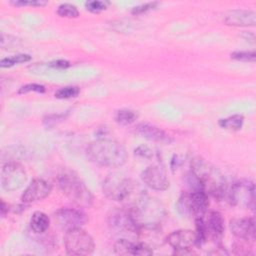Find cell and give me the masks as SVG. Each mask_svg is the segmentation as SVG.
I'll return each instance as SVG.
<instances>
[{
  "mask_svg": "<svg viewBox=\"0 0 256 256\" xmlns=\"http://www.w3.org/2000/svg\"><path fill=\"white\" fill-rule=\"evenodd\" d=\"M88 158L103 167L116 168L127 160V152L122 144L111 139H98L91 142L86 149Z\"/></svg>",
  "mask_w": 256,
  "mask_h": 256,
  "instance_id": "6da1fadb",
  "label": "cell"
},
{
  "mask_svg": "<svg viewBox=\"0 0 256 256\" xmlns=\"http://www.w3.org/2000/svg\"><path fill=\"white\" fill-rule=\"evenodd\" d=\"M191 172L200 183L203 191L220 200L225 196L227 183L222 173L210 163L201 158L193 159Z\"/></svg>",
  "mask_w": 256,
  "mask_h": 256,
  "instance_id": "7a4b0ae2",
  "label": "cell"
},
{
  "mask_svg": "<svg viewBox=\"0 0 256 256\" xmlns=\"http://www.w3.org/2000/svg\"><path fill=\"white\" fill-rule=\"evenodd\" d=\"M131 212L139 228H158L164 210L155 199L143 195L135 202Z\"/></svg>",
  "mask_w": 256,
  "mask_h": 256,
  "instance_id": "3957f363",
  "label": "cell"
},
{
  "mask_svg": "<svg viewBox=\"0 0 256 256\" xmlns=\"http://www.w3.org/2000/svg\"><path fill=\"white\" fill-rule=\"evenodd\" d=\"M62 192L79 207H90L93 203V196L84 182L72 172H64L58 179Z\"/></svg>",
  "mask_w": 256,
  "mask_h": 256,
  "instance_id": "277c9868",
  "label": "cell"
},
{
  "mask_svg": "<svg viewBox=\"0 0 256 256\" xmlns=\"http://www.w3.org/2000/svg\"><path fill=\"white\" fill-rule=\"evenodd\" d=\"M134 182L120 172L109 174L103 182V193L114 201H124L134 192Z\"/></svg>",
  "mask_w": 256,
  "mask_h": 256,
  "instance_id": "5b68a950",
  "label": "cell"
},
{
  "mask_svg": "<svg viewBox=\"0 0 256 256\" xmlns=\"http://www.w3.org/2000/svg\"><path fill=\"white\" fill-rule=\"evenodd\" d=\"M208 206V195L199 189L183 193L177 202V208L182 215L195 218L203 217Z\"/></svg>",
  "mask_w": 256,
  "mask_h": 256,
  "instance_id": "8992f818",
  "label": "cell"
},
{
  "mask_svg": "<svg viewBox=\"0 0 256 256\" xmlns=\"http://www.w3.org/2000/svg\"><path fill=\"white\" fill-rule=\"evenodd\" d=\"M64 244L66 253L69 255H89L95 248L93 238L82 228L66 231Z\"/></svg>",
  "mask_w": 256,
  "mask_h": 256,
  "instance_id": "52a82bcc",
  "label": "cell"
},
{
  "mask_svg": "<svg viewBox=\"0 0 256 256\" xmlns=\"http://www.w3.org/2000/svg\"><path fill=\"white\" fill-rule=\"evenodd\" d=\"M228 197L233 206L253 209L255 206V186L248 180L237 181L231 186Z\"/></svg>",
  "mask_w": 256,
  "mask_h": 256,
  "instance_id": "ba28073f",
  "label": "cell"
},
{
  "mask_svg": "<svg viewBox=\"0 0 256 256\" xmlns=\"http://www.w3.org/2000/svg\"><path fill=\"white\" fill-rule=\"evenodd\" d=\"M108 226L115 234H137L139 227L131 210L116 208L108 215Z\"/></svg>",
  "mask_w": 256,
  "mask_h": 256,
  "instance_id": "9c48e42d",
  "label": "cell"
},
{
  "mask_svg": "<svg viewBox=\"0 0 256 256\" xmlns=\"http://www.w3.org/2000/svg\"><path fill=\"white\" fill-rule=\"evenodd\" d=\"M27 180L24 167L18 162H8L1 170V185L4 190L12 192L20 189Z\"/></svg>",
  "mask_w": 256,
  "mask_h": 256,
  "instance_id": "30bf717a",
  "label": "cell"
},
{
  "mask_svg": "<svg viewBox=\"0 0 256 256\" xmlns=\"http://www.w3.org/2000/svg\"><path fill=\"white\" fill-rule=\"evenodd\" d=\"M167 242L176 250V253H187L194 246H198L196 232L188 229H181L172 232L168 235Z\"/></svg>",
  "mask_w": 256,
  "mask_h": 256,
  "instance_id": "8fae6325",
  "label": "cell"
},
{
  "mask_svg": "<svg viewBox=\"0 0 256 256\" xmlns=\"http://www.w3.org/2000/svg\"><path fill=\"white\" fill-rule=\"evenodd\" d=\"M57 224L65 231L82 228L87 219L83 212L72 208H61L54 214Z\"/></svg>",
  "mask_w": 256,
  "mask_h": 256,
  "instance_id": "7c38bea8",
  "label": "cell"
},
{
  "mask_svg": "<svg viewBox=\"0 0 256 256\" xmlns=\"http://www.w3.org/2000/svg\"><path fill=\"white\" fill-rule=\"evenodd\" d=\"M142 181L151 189L164 191L169 187V180L162 166L151 165L141 173Z\"/></svg>",
  "mask_w": 256,
  "mask_h": 256,
  "instance_id": "4fadbf2b",
  "label": "cell"
},
{
  "mask_svg": "<svg viewBox=\"0 0 256 256\" xmlns=\"http://www.w3.org/2000/svg\"><path fill=\"white\" fill-rule=\"evenodd\" d=\"M52 190V186L49 182L44 179H34L24 190L21 200L25 204H30L33 202L40 201L46 198Z\"/></svg>",
  "mask_w": 256,
  "mask_h": 256,
  "instance_id": "5bb4252c",
  "label": "cell"
},
{
  "mask_svg": "<svg viewBox=\"0 0 256 256\" xmlns=\"http://www.w3.org/2000/svg\"><path fill=\"white\" fill-rule=\"evenodd\" d=\"M114 252L118 255H140L146 256L153 254V251L149 245L144 242H133L125 238L117 240L114 244Z\"/></svg>",
  "mask_w": 256,
  "mask_h": 256,
  "instance_id": "9a60e30c",
  "label": "cell"
},
{
  "mask_svg": "<svg viewBox=\"0 0 256 256\" xmlns=\"http://www.w3.org/2000/svg\"><path fill=\"white\" fill-rule=\"evenodd\" d=\"M223 21L230 26H254L256 23V13L255 11L248 9H233L225 13Z\"/></svg>",
  "mask_w": 256,
  "mask_h": 256,
  "instance_id": "2e32d148",
  "label": "cell"
},
{
  "mask_svg": "<svg viewBox=\"0 0 256 256\" xmlns=\"http://www.w3.org/2000/svg\"><path fill=\"white\" fill-rule=\"evenodd\" d=\"M231 232L239 239L253 241L255 239V221L253 218H237L230 221Z\"/></svg>",
  "mask_w": 256,
  "mask_h": 256,
  "instance_id": "e0dca14e",
  "label": "cell"
},
{
  "mask_svg": "<svg viewBox=\"0 0 256 256\" xmlns=\"http://www.w3.org/2000/svg\"><path fill=\"white\" fill-rule=\"evenodd\" d=\"M135 133L155 142L161 143H170L171 138L160 128L149 124V123H140L135 127Z\"/></svg>",
  "mask_w": 256,
  "mask_h": 256,
  "instance_id": "ac0fdd59",
  "label": "cell"
},
{
  "mask_svg": "<svg viewBox=\"0 0 256 256\" xmlns=\"http://www.w3.org/2000/svg\"><path fill=\"white\" fill-rule=\"evenodd\" d=\"M205 228H206V233L216 240H219L225 230V226H224V219L222 217V215L217 212V211H211L208 214L207 217V221L205 222Z\"/></svg>",
  "mask_w": 256,
  "mask_h": 256,
  "instance_id": "d6986e66",
  "label": "cell"
},
{
  "mask_svg": "<svg viewBox=\"0 0 256 256\" xmlns=\"http://www.w3.org/2000/svg\"><path fill=\"white\" fill-rule=\"evenodd\" d=\"M50 225V219L49 217L41 212L36 211L32 214L30 219V227L35 233H43L45 232Z\"/></svg>",
  "mask_w": 256,
  "mask_h": 256,
  "instance_id": "ffe728a7",
  "label": "cell"
},
{
  "mask_svg": "<svg viewBox=\"0 0 256 256\" xmlns=\"http://www.w3.org/2000/svg\"><path fill=\"white\" fill-rule=\"evenodd\" d=\"M244 122V117L239 114H235L232 116H229L227 118H223L219 120V125L230 131H238L242 128Z\"/></svg>",
  "mask_w": 256,
  "mask_h": 256,
  "instance_id": "44dd1931",
  "label": "cell"
},
{
  "mask_svg": "<svg viewBox=\"0 0 256 256\" xmlns=\"http://www.w3.org/2000/svg\"><path fill=\"white\" fill-rule=\"evenodd\" d=\"M138 118V113L131 109H121L117 111L115 115V120L118 124L129 125L133 123Z\"/></svg>",
  "mask_w": 256,
  "mask_h": 256,
  "instance_id": "7402d4cb",
  "label": "cell"
},
{
  "mask_svg": "<svg viewBox=\"0 0 256 256\" xmlns=\"http://www.w3.org/2000/svg\"><path fill=\"white\" fill-rule=\"evenodd\" d=\"M29 60H31V56L30 55H28V54H17V55H13V56H10V57L3 58L0 61V66L2 68L11 67V66H13L15 64L28 62Z\"/></svg>",
  "mask_w": 256,
  "mask_h": 256,
  "instance_id": "603a6c76",
  "label": "cell"
},
{
  "mask_svg": "<svg viewBox=\"0 0 256 256\" xmlns=\"http://www.w3.org/2000/svg\"><path fill=\"white\" fill-rule=\"evenodd\" d=\"M57 14L61 17L66 18H76L79 16V12L76 6L70 3H63L59 5L57 8Z\"/></svg>",
  "mask_w": 256,
  "mask_h": 256,
  "instance_id": "cb8c5ba5",
  "label": "cell"
},
{
  "mask_svg": "<svg viewBox=\"0 0 256 256\" xmlns=\"http://www.w3.org/2000/svg\"><path fill=\"white\" fill-rule=\"evenodd\" d=\"M79 93L80 89L77 86H65L55 92V97L58 99H69L77 97Z\"/></svg>",
  "mask_w": 256,
  "mask_h": 256,
  "instance_id": "d4e9b609",
  "label": "cell"
},
{
  "mask_svg": "<svg viewBox=\"0 0 256 256\" xmlns=\"http://www.w3.org/2000/svg\"><path fill=\"white\" fill-rule=\"evenodd\" d=\"M108 2L106 1H98V0H93V1H87L85 3V7L87 10L93 13H99L103 10H105L108 6Z\"/></svg>",
  "mask_w": 256,
  "mask_h": 256,
  "instance_id": "484cf974",
  "label": "cell"
},
{
  "mask_svg": "<svg viewBox=\"0 0 256 256\" xmlns=\"http://www.w3.org/2000/svg\"><path fill=\"white\" fill-rule=\"evenodd\" d=\"M231 58L238 60V61H245V62H253L255 61L256 55L255 52H248V51H237L231 54Z\"/></svg>",
  "mask_w": 256,
  "mask_h": 256,
  "instance_id": "4316f807",
  "label": "cell"
},
{
  "mask_svg": "<svg viewBox=\"0 0 256 256\" xmlns=\"http://www.w3.org/2000/svg\"><path fill=\"white\" fill-rule=\"evenodd\" d=\"M39 92V93H43L45 92V87L41 84H36V83H31V84H26L22 87L19 88L18 93L19 94H25L28 92Z\"/></svg>",
  "mask_w": 256,
  "mask_h": 256,
  "instance_id": "83f0119b",
  "label": "cell"
},
{
  "mask_svg": "<svg viewBox=\"0 0 256 256\" xmlns=\"http://www.w3.org/2000/svg\"><path fill=\"white\" fill-rule=\"evenodd\" d=\"M158 5L157 2H149V3H145V4H141L138 6H135L132 8L131 13L134 15H139L142 13H145L151 9H154L156 6Z\"/></svg>",
  "mask_w": 256,
  "mask_h": 256,
  "instance_id": "f1b7e54d",
  "label": "cell"
},
{
  "mask_svg": "<svg viewBox=\"0 0 256 256\" xmlns=\"http://www.w3.org/2000/svg\"><path fill=\"white\" fill-rule=\"evenodd\" d=\"M11 3L16 6H34V7H41L47 4V2L43 0H17V1H12Z\"/></svg>",
  "mask_w": 256,
  "mask_h": 256,
  "instance_id": "f546056e",
  "label": "cell"
},
{
  "mask_svg": "<svg viewBox=\"0 0 256 256\" xmlns=\"http://www.w3.org/2000/svg\"><path fill=\"white\" fill-rule=\"evenodd\" d=\"M135 155L143 158H153L155 156V152L148 146L141 145L137 149H135Z\"/></svg>",
  "mask_w": 256,
  "mask_h": 256,
  "instance_id": "4dcf8cb0",
  "label": "cell"
},
{
  "mask_svg": "<svg viewBox=\"0 0 256 256\" xmlns=\"http://www.w3.org/2000/svg\"><path fill=\"white\" fill-rule=\"evenodd\" d=\"M49 66L52 67V68H57V69H64V68H67L70 66L69 62L66 61V60H55V61H52L49 63Z\"/></svg>",
  "mask_w": 256,
  "mask_h": 256,
  "instance_id": "1f68e13d",
  "label": "cell"
},
{
  "mask_svg": "<svg viewBox=\"0 0 256 256\" xmlns=\"http://www.w3.org/2000/svg\"><path fill=\"white\" fill-rule=\"evenodd\" d=\"M245 40L247 41H250L251 43H254V40H255V36L252 32H244L242 35H241Z\"/></svg>",
  "mask_w": 256,
  "mask_h": 256,
  "instance_id": "d6a6232c",
  "label": "cell"
}]
</instances>
